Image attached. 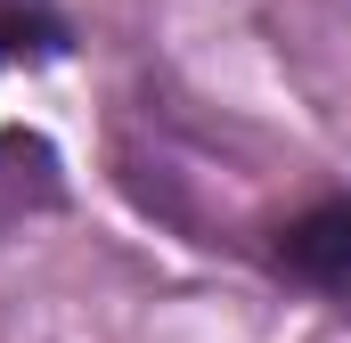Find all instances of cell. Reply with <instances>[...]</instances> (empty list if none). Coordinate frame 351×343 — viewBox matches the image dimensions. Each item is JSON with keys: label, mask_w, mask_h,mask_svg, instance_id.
I'll return each mask as SVG.
<instances>
[{"label": "cell", "mask_w": 351, "mask_h": 343, "mask_svg": "<svg viewBox=\"0 0 351 343\" xmlns=\"http://www.w3.org/2000/svg\"><path fill=\"white\" fill-rule=\"evenodd\" d=\"M278 261H286L302 286H319V294H351V204L302 213V221L278 237Z\"/></svg>", "instance_id": "6da1fadb"}, {"label": "cell", "mask_w": 351, "mask_h": 343, "mask_svg": "<svg viewBox=\"0 0 351 343\" xmlns=\"http://www.w3.org/2000/svg\"><path fill=\"white\" fill-rule=\"evenodd\" d=\"M58 41H66V16H58V0H0V66L49 58Z\"/></svg>", "instance_id": "7a4b0ae2"}]
</instances>
